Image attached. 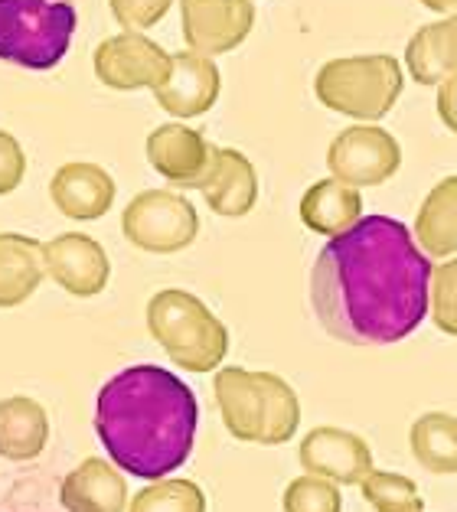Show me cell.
<instances>
[{"label": "cell", "instance_id": "obj_1", "mask_svg": "<svg viewBox=\"0 0 457 512\" xmlns=\"http://www.w3.org/2000/svg\"><path fill=\"white\" fill-rule=\"evenodd\" d=\"M431 261L399 219L363 216L330 239L311 271V304L333 340L392 346L431 310Z\"/></svg>", "mask_w": 457, "mask_h": 512}, {"label": "cell", "instance_id": "obj_2", "mask_svg": "<svg viewBox=\"0 0 457 512\" xmlns=\"http://www.w3.org/2000/svg\"><path fill=\"white\" fill-rule=\"evenodd\" d=\"M200 405L174 372L131 366L111 376L95 402V431L111 464L141 480H167L193 454Z\"/></svg>", "mask_w": 457, "mask_h": 512}, {"label": "cell", "instance_id": "obj_3", "mask_svg": "<svg viewBox=\"0 0 457 512\" xmlns=\"http://www.w3.org/2000/svg\"><path fill=\"white\" fill-rule=\"evenodd\" d=\"M216 405L226 431L245 444L275 447L291 441L301 424L298 392L275 372L226 366L213 379Z\"/></svg>", "mask_w": 457, "mask_h": 512}, {"label": "cell", "instance_id": "obj_4", "mask_svg": "<svg viewBox=\"0 0 457 512\" xmlns=\"http://www.w3.org/2000/svg\"><path fill=\"white\" fill-rule=\"evenodd\" d=\"M147 330L183 372H213L229 353V330L200 297L180 287L147 301Z\"/></svg>", "mask_w": 457, "mask_h": 512}, {"label": "cell", "instance_id": "obj_5", "mask_svg": "<svg viewBox=\"0 0 457 512\" xmlns=\"http://www.w3.org/2000/svg\"><path fill=\"white\" fill-rule=\"evenodd\" d=\"M79 27L76 0H0V62L56 69Z\"/></svg>", "mask_w": 457, "mask_h": 512}, {"label": "cell", "instance_id": "obj_6", "mask_svg": "<svg viewBox=\"0 0 457 512\" xmlns=\"http://www.w3.org/2000/svg\"><path fill=\"white\" fill-rule=\"evenodd\" d=\"M314 92L330 111L356 121H379L402 95V66L386 53L330 59L317 72Z\"/></svg>", "mask_w": 457, "mask_h": 512}, {"label": "cell", "instance_id": "obj_7", "mask_svg": "<svg viewBox=\"0 0 457 512\" xmlns=\"http://www.w3.org/2000/svg\"><path fill=\"white\" fill-rule=\"evenodd\" d=\"M121 232L141 252L174 255L193 245L200 232V216L183 193L144 190L121 212Z\"/></svg>", "mask_w": 457, "mask_h": 512}, {"label": "cell", "instance_id": "obj_8", "mask_svg": "<svg viewBox=\"0 0 457 512\" xmlns=\"http://www.w3.org/2000/svg\"><path fill=\"white\" fill-rule=\"evenodd\" d=\"M327 167L333 180L350 186H379L392 180L402 167V147L399 141L376 128V124H353L333 137L327 151Z\"/></svg>", "mask_w": 457, "mask_h": 512}, {"label": "cell", "instance_id": "obj_9", "mask_svg": "<svg viewBox=\"0 0 457 512\" xmlns=\"http://www.w3.org/2000/svg\"><path fill=\"white\" fill-rule=\"evenodd\" d=\"M92 66L98 82L115 92H154L170 76V53L141 33H118L98 43Z\"/></svg>", "mask_w": 457, "mask_h": 512}, {"label": "cell", "instance_id": "obj_10", "mask_svg": "<svg viewBox=\"0 0 457 512\" xmlns=\"http://www.w3.org/2000/svg\"><path fill=\"white\" fill-rule=\"evenodd\" d=\"M183 40L200 56H222L245 43L255 27L252 0H180Z\"/></svg>", "mask_w": 457, "mask_h": 512}, {"label": "cell", "instance_id": "obj_11", "mask_svg": "<svg viewBox=\"0 0 457 512\" xmlns=\"http://www.w3.org/2000/svg\"><path fill=\"white\" fill-rule=\"evenodd\" d=\"M219 147H213L206 137L187 128V124H160L147 134V160L164 180H170L180 190H203L216 170Z\"/></svg>", "mask_w": 457, "mask_h": 512}, {"label": "cell", "instance_id": "obj_12", "mask_svg": "<svg viewBox=\"0 0 457 512\" xmlns=\"http://www.w3.org/2000/svg\"><path fill=\"white\" fill-rule=\"evenodd\" d=\"M301 467L311 477H324L337 486H360L373 473V451L360 434L320 424L301 441Z\"/></svg>", "mask_w": 457, "mask_h": 512}, {"label": "cell", "instance_id": "obj_13", "mask_svg": "<svg viewBox=\"0 0 457 512\" xmlns=\"http://www.w3.org/2000/svg\"><path fill=\"white\" fill-rule=\"evenodd\" d=\"M46 274L72 297H95L105 291L111 278V265L105 248L92 235L66 232L53 242H43Z\"/></svg>", "mask_w": 457, "mask_h": 512}, {"label": "cell", "instance_id": "obj_14", "mask_svg": "<svg viewBox=\"0 0 457 512\" xmlns=\"http://www.w3.org/2000/svg\"><path fill=\"white\" fill-rule=\"evenodd\" d=\"M219 69L209 56H200L187 49V53L170 56V76L160 89H154L157 105L174 118H196L206 115L219 98Z\"/></svg>", "mask_w": 457, "mask_h": 512}, {"label": "cell", "instance_id": "obj_15", "mask_svg": "<svg viewBox=\"0 0 457 512\" xmlns=\"http://www.w3.org/2000/svg\"><path fill=\"white\" fill-rule=\"evenodd\" d=\"M49 196L53 206L63 212L66 219L76 222H92L98 216H105L115 203V180L111 173L98 164H63L53 173L49 183Z\"/></svg>", "mask_w": 457, "mask_h": 512}, {"label": "cell", "instance_id": "obj_16", "mask_svg": "<svg viewBox=\"0 0 457 512\" xmlns=\"http://www.w3.org/2000/svg\"><path fill=\"white\" fill-rule=\"evenodd\" d=\"M59 499L66 512H125L131 506L125 477L102 457H89L69 470L59 486Z\"/></svg>", "mask_w": 457, "mask_h": 512}, {"label": "cell", "instance_id": "obj_17", "mask_svg": "<svg viewBox=\"0 0 457 512\" xmlns=\"http://www.w3.org/2000/svg\"><path fill=\"white\" fill-rule=\"evenodd\" d=\"M405 66L418 85L457 79V14L418 30L405 46Z\"/></svg>", "mask_w": 457, "mask_h": 512}, {"label": "cell", "instance_id": "obj_18", "mask_svg": "<svg viewBox=\"0 0 457 512\" xmlns=\"http://www.w3.org/2000/svg\"><path fill=\"white\" fill-rule=\"evenodd\" d=\"M46 278L43 242L30 235L0 232V307H20Z\"/></svg>", "mask_w": 457, "mask_h": 512}, {"label": "cell", "instance_id": "obj_19", "mask_svg": "<svg viewBox=\"0 0 457 512\" xmlns=\"http://www.w3.org/2000/svg\"><path fill=\"white\" fill-rule=\"evenodd\" d=\"M363 219V196L356 186L340 180H320L301 199V222L317 235L337 239Z\"/></svg>", "mask_w": 457, "mask_h": 512}, {"label": "cell", "instance_id": "obj_20", "mask_svg": "<svg viewBox=\"0 0 457 512\" xmlns=\"http://www.w3.org/2000/svg\"><path fill=\"white\" fill-rule=\"evenodd\" d=\"M203 196L216 216H226V219L249 216L258 199V177H255L252 160L239 151H232V147H219L216 170H213V177H209V183L203 186Z\"/></svg>", "mask_w": 457, "mask_h": 512}, {"label": "cell", "instance_id": "obj_21", "mask_svg": "<svg viewBox=\"0 0 457 512\" xmlns=\"http://www.w3.org/2000/svg\"><path fill=\"white\" fill-rule=\"evenodd\" d=\"M49 418L46 408L27 395H14L0 402V457L36 460L46 451Z\"/></svg>", "mask_w": 457, "mask_h": 512}, {"label": "cell", "instance_id": "obj_22", "mask_svg": "<svg viewBox=\"0 0 457 512\" xmlns=\"http://www.w3.org/2000/svg\"><path fill=\"white\" fill-rule=\"evenodd\" d=\"M415 239L431 258L457 255V177H444L425 196L415 219Z\"/></svg>", "mask_w": 457, "mask_h": 512}, {"label": "cell", "instance_id": "obj_23", "mask_svg": "<svg viewBox=\"0 0 457 512\" xmlns=\"http://www.w3.org/2000/svg\"><path fill=\"white\" fill-rule=\"evenodd\" d=\"M412 457L435 477L457 473V418L448 411H428L409 431Z\"/></svg>", "mask_w": 457, "mask_h": 512}, {"label": "cell", "instance_id": "obj_24", "mask_svg": "<svg viewBox=\"0 0 457 512\" xmlns=\"http://www.w3.org/2000/svg\"><path fill=\"white\" fill-rule=\"evenodd\" d=\"M128 512H206V496L193 480H154L131 496Z\"/></svg>", "mask_w": 457, "mask_h": 512}, {"label": "cell", "instance_id": "obj_25", "mask_svg": "<svg viewBox=\"0 0 457 512\" xmlns=\"http://www.w3.org/2000/svg\"><path fill=\"white\" fill-rule=\"evenodd\" d=\"M360 493L376 512H422L425 509V499L418 493V486L409 477H402V473L373 470L360 483Z\"/></svg>", "mask_w": 457, "mask_h": 512}, {"label": "cell", "instance_id": "obj_26", "mask_svg": "<svg viewBox=\"0 0 457 512\" xmlns=\"http://www.w3.org/2000/svg\"><path fill=\"white\" fill-rule=\"evenodd\" d=\"M281 509L284 512H343V496L337 483L304 473V477L288 483V490L281 496Z\"/></svg>", "mask_w": 457, "mask_h": 512}, {"label": "cell", "instance_id": "obj_27", "mask_svg": "<svg viewBox=\"0 0 457 512\" xmlns=\"http://www.w3.org/2000/svg\"><path fill=\"white\" fill-rule=\"evenodd\" d=\"M431 320L448 336H457V258L431 271Z\"/></svg>", "mask_w": 457, "mask_h": 512}, {"label": "cell", "instance_id": "obj_28", "mask_svg": "<svg viewBox=\"0 0 457 512\" xmlns=\"http://www.w3.org/2000/svg\"><path fill=\"white\" fill-rule=\"evenodd\" d=\"M108 4L111 17L125 27V33H141L164 20L174 0H108Z\"/></svg>", "mask_w": 457, "mask_h": 512}, {"label": "cell", "instance_id": "obj_29", "mask_svg": "<svg viewBox=\"0 0 457 512\" xmlns=\"http://www.w3.org/2000/svg\"><path fill=\"white\" fill-rule=\"evenodd\" d=\"M27 173V154L14 134L0 131V196L14 193Z\"/></svg>", "mask_w": 457, "mask_h": 512}, {"label": "cell", "instance_id": "obj_30", "mask_svg": "<svg viewBox=\"0 0 457 512\" xmlns=\"http://www.w3.org/2000/svg\"><path fill=\"white\" fill-rule=\"evenodd\" d=\"M438 115L457 134V79L438 85Z\"/></svg>", "mask_w": 457, "mask_h": 512}, {"label": "cell", "instance_id": "obj_31", "mask_svg": "<svg viewBox=\"0 0 457 512\" xmlns=\"http://www.w3.org/2000/svg\"><path fill=\"white\" fill-rule=\"evenodd\" d=\"M422 4L435 14H457V0H422Z\"/></svg>", "mask_w": 457, "mask_h": 512}]
</instances>
